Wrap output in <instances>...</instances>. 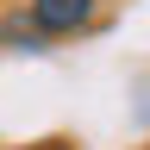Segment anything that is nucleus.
Segmentation results:
<instances>
[{
    "label": "nucleus",
    "instance_id": "3",
    "mask_svg": "<svg viewBox=\"0 0 150 150\" xmlns=\"http://www.w3.org/2000/svg\"><path fill=\"white\" fill-rule=\"evenodd\" d=\"M144 150H150V144H144Z\"/></svg>",
    "mask_w": 150,
    "mask_h": 150
},
{
    "label": "nucleus",
    "instance_id": "1",
    "mask_svg": "<svg viewBox=\"0 0 150 150\" xmlns=\"http://www.w3.org/2000/svg\"><path fill=\"white\" fill-rule=\"evenodd\" d=\"M100 13H106V0H25V19H31V31L44 38V44L94 31Z\"/></svg>",
    "mask_w": 150,
    "mask_h": 150
},
{
    "label": "nucleus",
    "instance_id": "2",
    "mask_svg": "<svg viewBox=\"0 0 150 150\" xmlns=\"http://www.w3.org/2000/svg\"><path fill=\"white\" fill-rule=\"evenodd\" d=\"M31 150H81V144H69V138H44V144H31Z\"/></svg>",
    "mask_w": 150,
    "mask_h": 150
}]
</instances>
